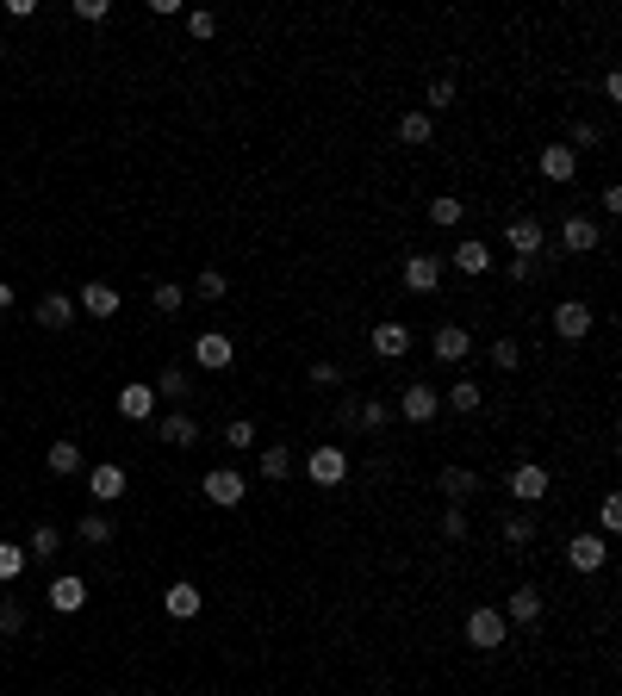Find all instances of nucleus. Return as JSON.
Listing matches in <instances>:
<instances>
[{
  "mask_svg": "<svg viewBox=\"0 0 622 696\" xmlns=\"http://www.w3.org/2000/svg\"><path fill=\"white\" fill-rule=\"evenodd\" d=\"M305 473H311V485L336 491V485L349 479V448H343V442H324V448H311V454H305Z\"/></svg>",
  "mask_w": 622,
  "mask_h": 696,
  "instance_id": "f257e3e1",
  "label": "nucleus"
},
{
  "mask_svg": "<svg viewBox=\"0 0 622 696\" xmlns=\"http://www.w3.org/2000/svg\"><path fill=\"white\" fill-rule=\"evenodd\" d=\"M200 491H206V498H212L218 510H237V504L249 498V479H243L237 467H212V473L200 479Z\"/></svg>",
  "mask_w": 622,
  "mask_h": 696,
  "instance_id": "f03ea898",
  "label": "nucleus"
},
{
  "mask_svg": "<svg viewBox=\"0 0 622 696\" xmlns=\"http://www.w3.org/2000/svg\"><path fill=\"white\" fill-rule=\"evenodd\" d=\"M399 280H405V293H417V299L442 293V255H405Z\"/></svg>",
  "mask_w": 622,
  "mask_h": 696,
  "instance_id": "7ed1b4c3",
  "label": "nucleus"
},
{
  "mask_svg": "<svg viewBox=\"0 0 622 696\" xmlns=\"http://www.w3.org/2000/svg\"><path fill=\"white\" fill-rule=\"evenodd\" d=\"M504 634H511V622H504L492 603H479L473 616H467V647H486V653H498V647H504Z\"/></svg>",
  "mask_w": 622,
  "mask_h": 696,
  "instance_id": "20e7f679",
  "label": "nucleus"
},
{
  "mask_svg": "<svg viewBox=\"0 0 622 696\" xmlns=\"http://www.w3.org/2000/svg\"><path fill=\"white\" fill-rule=\"evenodd\" d=\"M591 330H598V311H591L585 299H560V305H554V336H567V342H585Z\"/></svg>",
  "mask_w": 622,
  "mask_h": 696,
  "instance_id": "39448f33",
  "label": "nucleus"
},
{
  "mask_svg": "<svg viewBox=\"0 0 622 696\" xmlns=\"http://www.w3.org/2000/svg\"><path fill=\"white\" fill-rule=\"evenodd\" d=\"M436 411H442V392H436L430 380H411V386L399 392V417H405V423H436Z\"/></svg>",
  "mask_w": 622,
  "mask_h": 696,
  "instance_id": "423d86ee",
  "label": "nucleus"
},
{
  "mask_svg": "<svg viewBox=\"0 0 622 696\" xmlns=\"http://www.w3.org/2000/svg\"><path fill=\"white\" fill-rule=\"evenodd\" d=\"M193 361H200L206 373H224V367L237 361V342L224 336V330H200V336H193Z\"/></svg>",
  "mask_w": 622,
  "mask_h": 696,
  "instance_id": "0eeeda50",
  "label": "nucleus"
},
{
  "mask_svg": "<svg viewBox=\"0 0 622 696\" xmlns=\"http://www.w3.org/2000/svg\"><path fill=\"white\" fill-rule=\"evenodd\" d=\"M50 609H56V616H81V609H88V578H81V572H63V578H50Z\"/></svg>",
  "mask_w": 622,
  "mask_h": 696,
  "instance_id": "6e6552de",
  "label": "nucleus"
},
{
  "mask_svg": "<svg viewBox=\"0 0 622 696\" xmlns=\"http://www.w3.org/2000/svg\"><path fill=\"white\" fill-rule=\"evenodd\" d=\"M548 467H535V460H523V467L511 473V498H517V510H535V504H542L548 498Z\"/></svg>",
  "mask_w": 622,
  "mask_h": 696,
  "instance_id": "1a4fd4ad",
  "label": "nucleus"
},
{
  "mask_svg": "<svg viewBox=\"0 0 622 696\" xmlns=\"http://www.w3.org/2000/svg\"><path fill=\"white\" fill-rule=\"evenodd\" d=\"M479 485H486V479H479L473 467H442V473H436V491H442L455 510H467V498H479Z\"/></svg>",
  "mask_w": 622,
  "mask_h": 696,
  "instance_id": "9d476101",
  "label": "nucleus"
},
{
  "mask_svg": "<svg viewBox=\"0 0 622 696\" xmlns=\"http://www.w3.org/2000/svg\"><path fill=\"white\" fill-rule=\"evenodd\" d=\"M367 348H374L380 361H405V355H411V330L399 324V317H386V324H374V336H367Z\"/></svg>",
  "mask_w": 622,
  "mask_h": 696,
  "instance_id": "9b49d317",
  "label": "nucleus"
},
{
  "mask_svg": "<svg viewBox=\"0 0 622 696\" xmlns=\"http://www.w3.org/2000/svg\"><path fill=\"white\" fill-rule=\"evenodd\" d=\"M156 386H144V380H131V386H119V417L125 423H150L156 417Z\"/></svg>",
  "mask_w": 622,
  "mask_h": 696,
  "instance_id": "f8f14e48",
  "label": "nucleus"
},
{
  "mask_svg": "<svg viewBox=\"0 0 622 696\" xmlns=\"http://www.w3.org/2000/svg\"><path fill=\"white\" fill-rule=\"evenodd\" d=\"M162 609H168L175 622H193V616L206 609V597H200V585H193V578H175V585L162 591Z\"/></svg>",
  "mask_w": 622,
  "mask_h": 696,
  "instance_id": "ddd939ff",
  "label": "nucleus"
},
{
  "mask_svg": "<svg viewBox=\"0 0 622 696\" xmlns=\"http://www.w3.org/2000/svg\"><path fill=\"white\" fill-rule=\"evenodd\" d=\"M504 243H511L523 261H535L542 243H548V230H542V218H511V224H504Z\"/></svg>",
  "mask_w": 622,
  "mask_h": 696,
  "instance_id": "4468645a",
  "label": "nucleus"
},
{
  "mask_svg": "<svg viewBox=\"0 0 622 696\" xmlns=\"http://www.w3.org/2000/svg\"><path fill=\"white\" fill-rule=\"evenodd\" d=\"M560 243H567L573 255H591L604 243V230H598V218H585V212H567V224H560Z\"/></svg>",
  "mask_w": 622,
  "mask_h": 696,
  "instance_id": "2eb2a0df",
  "label": "nucleus"
},
{
  "mask_svg": "<svg viewBox=\"0 0 622 696\" xmlns=\"http://www.w3.org/2000/svg\"><path fill=\"white\" fill-rule=\"evenodd\" d=\"M119 286H106V280H88V286H81V293H75V311H88V317H119Z\"/></svg>",
  "mask_w": 622,
  "mask_h": 696,
  "instance_id": "dca6fc26",
  "label": "nucleus"
},
{
  "mask_svg": "<svg viewBox=\"0 0 622 696\" xmlns=\"http://www.w3.org/2000/svg\"><path fill=\"white\" fill-rule=\"evenodd\" d=\"M430 348H436L442 367H461V361L473 355V336H467L461 324H436V342H430Z\"/></svg>",
  "mask_w": 622,
  "mask_h": 696,
  "instance_id": "f3484780",
  "label": "nucleus"
},
{
  "mask_svg": "<svg viewBox=\"0 0 622 696\" xmlns=\"http://www.w3.org/2000/svg\"><path fill=\"white\" fill-rule=\"evenodd\" d=\"M604 560H610V541H604V535H573V541H567V566H573V572H598Z\"/></svg>",
  "mask_w": 622,
  "mask_h": 696,
  "instance_id": "a211bd4d",
  "label": "nucleus"
},
{
  "mask_svg": "<svg viewBox=\"0 0 622 696\" xmlns=\"http://www.w3.org/2000/svg\"><path fill=\"white\" fill-rule=\"evenodd\" d=\"M535 168H542V181H554V187H567L573 174H579V156L567 150V143H548L542 156H535Z\"/></svg>",
  "mask_w": 622,
  "mask_h": 696,
  "instance_id": "6ab92c4d",
  "label": "nucleus"
},
{
  "mask_svg": "<svg viewBox=\"0 0 622 696\" xmlns=\"http://www.w3.org/2000/svg\"><path fill=\"white\" fill-rule=\"evenodd\" d=\"M542 609H548V597H542V591H535V585H517V591H511V603H504L498 616L529 628V622H542Z\"/></svg>",
  "mask_w": 622,
  "mask_h": 696,
  "instance_id": "aec40b11",
  "label": "nucleus"
},
{
  "mask_svg": "<svg viewBox=\"0 0 622 696\" xmlns=\"http://www.w3.org/2000/svg\"><path fill=\"white\" fill-rule=\"evenodd\" d=\"M156 435H162L168 448H193V442H200V423H193L187 411H162L156 417Z\"/></svg>",
  "mask_w": 622,
  "mask_h": 696,
  "instance_id": "412c9836",
  "label": "nucleus"
},
{
  "mask_svg": "<svg viewBox=\"0 0 622 696\" xmlns=\"http://www.w3.org/2000/svg\"><path fill=\"white\" fill-rule=\"evenodd\" d=\"M38 324L44 330H69L75 324V293H44L38 299Z\"/></svg>",
  "mask_w": 622,
  "mask_h": 696,
  "instance_id": "4be33fe9",
  "label": "nucleus"
},
{
  "mask_svg": "<svg viewBox=\"0 0 622 696\" xmlns=\"http://www.w3.org/2000/svg\"><path fill=\"white\" fill-rule=\"evenodd\" d=\"M88 498H94V504L125 498V467H112V460H106V467H94V473H88Z\"/></svg>",
  "mask_w": 622,
  "mask_h": 696,
  "instance_id": "5701e85b",
  "label": "nucleus"
},
{
  "mask_svg": "<svg viewBox=\"0 0 622 696\" xmlns=\"http://www.w3.org/2000/svg\"><path fill=\"white\" fill-rule=\"evenodd\" d=\"M455 268L467 274V280H479V274H492V249L479 243V237H461L455 243Z\"/></svg>",
  "mask_w": 622,
  "mask_h": 696,
  "instance_id": "b1692460",
  "label": "nucleus"
},
{
  "mask_svg": "<svg viewBox=\"0 0 622 696\" xmlns=\"http://www.w3.org/2000/svg\"><path fill=\"white\" fill-rule=\"evenodd\" d=\"M442 404L448 411H461V417H479V404H486V392H479V380H455L442 392Z\"/></svg>",
  "mask_w": 622,
  "mask_h": 696,
  "instance_id": "393cba45",
  "label": "nucleus"
},
{
  "mask_svg": "<svg viewBox=\"0 0 622 696\" xmlns=\"http://www.w3.org/2000/svg\"><path fill=\"white\" fill-rule=\"evenodd\" d=\"M430 137H436V119H430V112H405V119H399V143H405V150H423Z\"/></svg>",
  "mask_w": 622,
  "mask_h": 696,
  "instance_id": "a878e982",
  "label": "nucleus"
},
{
  "mask_svg": "<svg viewBox=\"0 0 622 696\" xmlns=\"http://www.w3.org/2000/svg\"><path fill=\"white\" fill-rule=\"evenodd\" d=\"M44 460H50V473H56V479H69V473H81V442H69V435H63V442H50Z\"/></svg>",
  "mask_w": 622,
  "mask_h": 696,
  "instance_id": "bb28decb",
  "label": "nucleus"
},
{
  "mask_svg": "<svg viewBox=\"0 0 622 696\" xmlns=\"http://www.w3.org/2000/svg\"><path fill=\"white\" fill-rule=\"evenodd\" d=\"M56 547H63V529H56V522H38L32 541H25V560H50Z\"/></svg>",
  "mask_w": 622,
  "mask_h": 696,
  "instance_id": "cd10ccee",
  "label": "nucleus"
},
{
  "mask_svg": "<svg viewBox=\"0 0 622 696\" xmlns=\"http://www.w3.org/2000/svg\"><path fill=\"white\" fill-rule=\"evenodd\" d=\"M461 218H467V199H448V193L430 199V224H436V230H455Z\"/></svg>",
  "mask_w": 622,
  "mask_h": 696,
  "instance_id": "c85d7f7f",
  "label": "nucleus"
},
{
  "mask_svg": "<svg viewBox=\"0 0 622 696\" xmlns=\"http://www.w3.org/2000/svg\"><path fill=\"white\" fill-rule=\"evenodd\" d=\"M386 417H392L386 398H355V429H386Z\"/></svg>",
  "mask_w": 622,
  "mask_h": 696,
  "instance_id": "c756f323",
  "label": "nucleus"
},
{
  "mask_svg": "<svg viewBox=\"0 0 622 696\" xmlns=\"http://www.w3.org/2000/svg\"><path fill=\"white\" fill-rule=\"evenodd\" d=\"M81 541H88V547H112V516L88 510V516H81Z\"/></svg>",
  "mask_w": 622,
  "mask_h": 696,
  "instance_id": "7c9ffc66",
  "label": "nucleus"
},
{
  "mask_svg": "<svg viewBox=\"0 0 622 696\" xmlns=\"http://www.w3.org/2000/svg\"><path fill=\"white\" fill-rule=\"evenodd\" d=\"M504 541H511V547H529L535 541V516L529 510H511V516H504V529H498Z\"/></svg>",
  "mask_w": 622,
  "mask_h": 696,
  "instance_id": "2f4dec72",
  "label": "nucleus"
},
{
  "mask_svg": "<svg viewBox=\"0 0 622 696\" xmlns=\"http://www.w3.org/2000/svg\"><path fill=\"white\" fill-rule=\"evenodd\" d=\"M150 305H156L162 317H175V311L187 305V286H175V280H156V293H150Z\"/></svg>",
  "mask_w": 622,
  "mask_h": 696,
  "instance_id": "473e14b6",
  "label": "nucleus"
},
{
  "mask_svg": "<svg viewBox=\"0 0 622 696\" xmlns=\"http://www.w3.org/2000/svg\"><path fill=\"white\" fill-rule=\"evenodd\" d=\"M492 367H498V373H517V367H523V342H517V336H498V342H492Z\"/></svg>",
  "mask_w": 622,
  "mask_h": 696,
  "instance_id": "72a5a7b5",
  "label": "nucleus"
},
{
  "mask_svg": "<svg viewBox=\"0 0 622 696\" xmlns=\"http://www.w3.org/2000/svg\"><path fill=\"white\" fill-rule=\"evenodd\" d=\"M256 467H262V479H274V485H280V479H293V454H287V448H262Z\"/></svg>",
  "mask_w": 622,
  "mask_h": 696,
  "instance_id": "f704fd0d",
  "label": "nucleus"
},
{
  "mask_svg": "<svg viewBox=\"0 0 622 696\" xmlns=\"http://www.w3.org/2000/svg\"><path fill=\"white\" fill-rule=\"evenodd\" d=\"M25 566H32V560H25V547L19 541H0V585H13Z\"/></svg>",
  "mask_w": 622,
  "mask_h": 696,
  "instance_id": "c9c22d12",
  "label": "nucleus"
},
{
  "mask_svg": "<svg viewBox=\"0 0 622 696\" xmlns=\"http://www.w3.org/2000/svg\"><path fill=\"white\" fill-rule=\"evenodd\" d=\"M156 398H175V404H181V398H187V367H162V373H156Z\"/></svg>",
  "mask_w": 622,
  "mask_h": 696,
  "instance_id": "e433bc0d",
  "label": "nucleus"
},
{
  "mask_svg": "<svg viewBox=\"0 0 622 696\" xmlns=\"http://www.w3.org/2000/svg\"><path fill=\"white\" fill-rule=\"evenodd\" d=\"M0 634H7V641H13V634H25V603L19 597H0Z\"/></svg>",
  "mask_w": 622,
  "mask_h": 696,
  "instance_id": "4c0bfd02",
  "label": "nucleus"
},
{
  "mask_svg": "<svg viewBox=\"0 0 622 696\" xmlns=\"http://www.w3.org/2000/svg\"><path fill=\"white\" fill-rule=\"evenodd\" d=\"M442 535H448V541H467V535H473L467 510H455V504H448V510H442Z\"/></svg>",
  "mask_w": 622,
  "mask_h": 696,
  "instance_id": "58836bf2",
  "label": "nucleus"
},
{
  "mask_svg": "<svg viewBox=\"0 0 622 696\" xmlns=\"http://www.w3.org/2000/svg\"><path fill=\"white\" fill-rule=\"evenodd\" d=\"M193 293H200V299H224V293H231V280H224L218 268H206L200 280H193Z\"/></svg>",
  "mask_w": 622,
  "mask_h": 696,
  "instance_id": "ea45409f",
  "label": "nucleus"
},
{
  "mask_svg": "<svg viewBox=\"0 0 622 696\" xmlns=\"http://www.w3.org/2000/svg\"><path fill=\"white\" fill-rule=\"evenodd\" d=\"M224 442H231V448H256V423H249V417H231V429H224Z\"/></svg>",
  "mask_w": 622,
  "mask_h": 696,
  "instance_id": "a19ab883",
  "label": "nucleus"
},
{
  "mask_svg": "<svg viewBox=\"0 0 622 696\" xmlns=\"http://www.w3.org/2000/svg\"><path fill=\"white\" fill-rule=\"evenodd\" d=\"M187 32L200 38V44H206V38H218V13H187Z\"/></svg>",
  "mask_w": 622,
  "mask_h": 696,
  "instance_id": "79ce46f5",
  "label": "nucleus"
},
{
  "mask_svg": "<svg viewBox=\"0 0 622 696\" xmlns=\"http://www.w3.org/2000/svg\"><path fill=\"white\" fill-rule=\"evenodd\" d=\"M311 386H343V367L336 361H311Z\"/></svg>",
  "mask_w": 622,
  "mask_h": 696,
  "instance_id": "37998d69",
  "label": "nucleus"
},
{
  "mask_svg": "<svg viewBox=\"0 0 622 696\" xmlns=\"http://www.w3.org/2000/svg\"><path fill=\"white\" fill-rule=\"evenodd\" d=\"M106 13H112V7H106V0H75V19H81V25H100Z\"/></svg>",
  "mask_w": 622,
  "mask_h": 696,
  "instance_id": "c03bdc74",
  "label": "nucleus"
},
{
  "mask_svg": "<svg viewBox=\"0 0 622 696\" xmlns=\"http://www.w3.org/2000/svg\"><path fill=\"white\" fill-rule=\"evenodd\" d=\"M430 106H436V112H442V106H455V81H448V75L430 81Z\"/></svg>",
  "mask_w": 622,
  "mask_h": 696,
  "instance_id": "a18cd8bd",
  "label": "nucleus"
},
{
  "mask_svg": "<svg viewBox=\"0 0 622 696\" xmlns=\"http://www.w3.org/2000/svg\"><path fill=\"white\" fill-rule=\"evenodd\" d=\"M598 522H604V535H616V529H622V504L604 498V504H598Z\"/></svg>",
  "mask_w": 622,
  "mask_h": 696,
  "instance_id": "49530a36",
  "label": "nucleus"
},
{
  "mask_svg": "<svg viewBox=\"0 0 622 696\" xmlns=\"http://www.w3.org/2000/svg\"><path fill=\"white\" fill-rule=\"evenodd\" d=\"M591 143H604V131H598V125H579V131H573V143H567V150L579 156V150H591Z\"/></svg>",
  "mask_w": 622,
  "mask_h": 696,
  "instance_id": "de8ad7c7",
  "label": "nucleus"
},
{
  "mask_svg": "<svg viewBox=\"0 0 622 696\" xmlns=\"http://www.w3.org/2000/svg\"><path fill=\"white\" fill-rule=\"evenodd\" d=\"M504 274H511V280L523 286V280H535V261H523V255H511V268H504Z\"/></svg>",
  "mask_w": 622,
  "mask_h": 696,
  "instance_id": "09e8293b",
  "label": "nucleus"
},
{
  "mask_svg": "<svg viewBox=\"0 0 622 696\" xmlns=\"http://www.w3.org/2000/svg\"><path fill=\"white\" fill-rule=\"evenodd\" d=\"M598 206H604V212H610V218H616V212H622V187H616V181H610V187H604V193H598Z\"/></svg>",
  "mask_w": 622,
  "mask_h": 696,
  "instance_id": "8fccbe9b",
  "label": "nucleus"
},
{
  "mask_svg": "<svg viewBox=\"0 0 622 696\" xmlns=\"http://www.w3.org/2000/svg\"><path fill=\"white\" fill-rule=\"evenodd\" d=\"M7 305H13V286H7V280H0V311H7Z\"/></svg>",
  "mask_w": 622,
  "mask_h": 696,
  "instance_id": "3c124183",
  "label": "nucleus"
}]
</instances>
